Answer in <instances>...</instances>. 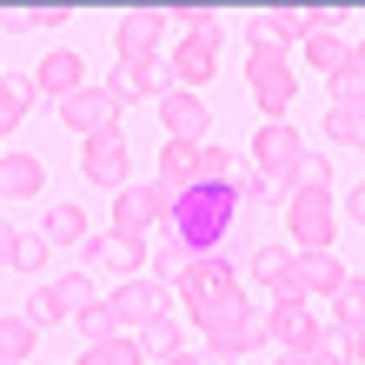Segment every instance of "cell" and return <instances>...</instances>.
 <instances>
[{
    "instance_id": "484cf974",
    "label": "cell",
    "mask_w": 365,
    "mask_h": 365,
    "mask_svg": "<svg viewBox=\"0 0 365 365\" xmlns=\"http://www.w3.org/2000/svg\"><path fill=\"white\" fill-rule=\"evenodd\" d=\"M140 359H146L140 339H120V332H113V339H100V346H87L73 365H140Z\"/></svg>"
},
{
    "instance_id": "b9f144b4",
    "label": "cell",
    "mask_w": 365,
    "mask_h": 365,
    "mask_svg": "<svg viewBox=\"0 0 365 365\" xmlns=\"http://www.w3.org/2000/svg\"><path fill=\"white\" fill-rule=\"evenodd\" d=\"M352 359H359V365H365V332H352Z\"/></svg>"
},
{
    "instance_id": "83f0119b",
    "label": "cell",
    "mask_w": 365,
    "mask_h": 365,
    "mask_svg": "<svg viewBox=\"0 0 365 365\" xmlns=\"http://www.w3.org/2000/svg\"><path fill=\"white\" fill-rule=\"evenodd\" d=\"M192 259H200V252H192L186 240H166L160 252H153V279H160V286H180V279H186V266Z\"/></svg>"
},
{
    "instance_id": "7bdbcfd3",
    "label": "cell",
    "mask_w": 365,
    "mask_h": 365,
    "mask_svg": "<svg viewBox=\"0 0 365 365\" xmlns=\"http://www.w3.org/2000/svg\"><path fill=\"white\" fill-rule=\"evenodd\" d=\"M272 365H299V352H286V359H272Z\"/></svg>"
},
{
    "instance_id": "9a60e30c",
    "label": "cell",
    "mask_w": 365,
    "mask_h": 365,
    "mask_svg": "<svg viewBox=\"0 0 365 365\" xmlns=\"http://www.w3.org/2000/svg\"><path fill=\"white\" fill-rule=\"evenodd\" d=\"M212 67H220V40H200V34H186L180 47H173V87L200 93L206 80H212Z\"/></svg>"
},
{
    "instance_id": "603a6c76",
    "label": "cell",
    "mask_w": 365,
    "mask_h": 365,
    "mask_svg": "<svg viewBox=\"0 0 365 365\" xmlns=\"http://www.w3.org/2000/svg\"><path fill=\"white\" fill-rule=\"evenodd\" d=\"M40 240H47V246H87V212L67 206V200L47 206V226H40Z\"/></svg>"
},
{
    "instance_id": "8fae6325",
    "label": "cell",
    "mask_w": 365,
    "mask_h": 365,
    "mask_svg": "<svg viewBox=\"0 0 365 365\" xmlns=\"http://www.w3.org/2000/svg\"><path fill=\"white\" fill-rule=\"evenodd\" d=\"M80 87H93V80H87V60H80V53H67V47H60V53H47V60L34 67V93H47L53 106H60V100H73Z\"/></svg>"
},
{
    "instance_id": "ac0fdd59",
    "label": "cell",
    "mask_w": 365,
    "mask_h": 365,
    "mask_svg": "<svg viewBox=\"0 0 365 365\" xmlns=\"http://www.w3.org/2000/svg\"><path fill=\"white\" fill-rule=\"evenodd\" d=\"M113 226L120 232H153L160 226V206H153V186H126V192H113Z\"/></svg>"
},
{
    "instance_id": "836d02e7",
    "label": "cell",
    "mask_w": 365,
    "mask_h": 365,
    "mask_svg": "<svg viewBox=\"0 0 365 365\" xmlns=\"http://www.w3.org/2000/svg\"><path fill=\"white\" fill-rule=\"evenodd\" d=\"M272 192H279V180H266L259 166H246V173H232V200H240V206H266Z\"/></svg>"
},
{
    "instance_id": "8d00e7d4",
    "label": "cell",
    "mask_w": 365,
    "mask_h": 365,
    "mask_svg": "<svg viewBox=\"0 0 365 365\" xmlns=\"http://www.w3.org/2000/svg\"><path fill=\"white\" fill-rule=\"evenodd\" d=\"M14 266H20V272H40V266H47V240H40V232H20Z\"/></svg>"
},
{
    "instance_id": "4316f807",
    "label": "cell",
    "mask_w": 365,
    "mask_h": 365,
    "mask_svg": "<svg viewBox=\"0 0 365 365\" xmlns=\"http://www.w3.org/2000/svg\"><path fill=\"white\" fill-rule=\"evenodd\" d=\"M332 106H365V40L352 47V60H346V73L332 80Z\"/></svg>"
},
{
    "instance_id": "7a4b0ae2",
    "label": "cell",
    "mask_w": 365,
    "mask_h": 365,
    "mask_svg": "<svg viewBox=\"0 0 365 365\" xmlns=\"http://www.w3.org/2000/svg\"><path fill=\"white\" fill-rule=\"evenodd\" d=\"M246 87H252L266 120H286V106L299 93V73H292V60L279 53L272 40H246Z\"/></svg>"
},
{
    "instance_id": "4dcf8cb0",
    "label": "cell",
    "mask_w": 365,
    "mask_h": 365,
    "mask_svg": "<svg viewBox=\"0 0 365 365\" xmlns=\"http://www.w3.org/2000/svg\"><path fill=\"white\" fill-rule=\"evenodd\" d=\"M140 352H153V365H160V359H173V352H180V326L160 312L153 326H140Z\"/></svg>"
},
{
    "instance_id": "6da1fadb",
    "label": "cell",
    "mask_w": 365,
    "mask_h": 365,
    "mask_svg": "<svg viewBox=\"0 0 365 365\" xmlns=\"http://www.w3.org/2000/svg\"><path fill=\"white\" fill-rule=\"evenodd\" d=\"M232 212H240L232 186H186L180 192V212H173V240H186L192 252H212L232 232Z\"/></svg>"
},
{
    "instance_id": "f35d334b",
    "label": "cell",
    "mask_w": 365,
    "mask_h": 365,
    "mask_svg": "<svg viewBox=\"0 0 365 365\" xmlns=\"http://www.w3.org/2000/svg\"><path fill=\"white\" fill-rule=\"evenodd\" d=\"M14 252H20V232H14V226H0V266H14Z\"/></svg>"
},
{
    "instance_id": "277c9868",
    "label": "cell",
    "mask_w": 365,
    "mask_h": 365,
    "mask_svg": "<svg viewBox=\"0 0 365 365\" xmlns=\"http://www.w3.org/2000/svg\"><path fill=\"white\" fill-rule=\"evenodd\" d=\"M346 279H352V272L339 266L332 252H292V266H286V279L272 286V299H332Z\"/></svg>"
},
{
    "instance_id": "44dd1931",
    "label": "cell",
    "mask_w": 365,
    "mask_h": 365,
    "mask_svg": "<svg viewBox=\"0 0 365 365\" xmlns=\"http://www.w3.org/2000/svg\"><path fill=\"white\" fill-rule=\"evenodd\" d=\"M160 180L166 186H200V146H192V140H166L160 146Z\"/></svg>"
},
{
    "instance_id": "9c48e42d",
    "label": "cell",
    "mask_w": 365,
    "mask_h": 365,
    "mask_svg": "<svg viewBox=\"0 0 365 365\" xmlns=\"http://www.w3.org/2000/svg\"><path fill=\"white\" fill-rule=\"evenodd\" d=\"M80 259H87V272L93 266H106V272H140L146 266V240L140 232H87V246H80Z\"/></svg>"
},
{
    "instance_id": "7402d4cb",
    "label": "cell",
    "mask_w": 365,
    "mask_h": 365,
    "mask_svg": "<svg viewBox=\"0 0 365 365\" xmlns=\"http://www.w3.org/2000/svg\"><path fill=\"white\" fill-rule=\"evenodd\" d=\"M40 346V326L27 312H7L0 319V365H27V352Z\"/></svg>"
},
{
    "instance_id": "d6a6232c",
    "label": "cell",
    "mask_w": 365,
    "mask_h": 365,
    "mask_svg": "<svg viewBox=\"0 0 365 365\" xmlns=\"http://www.w3.org/2000/svg\"><path fill=\"white\" fill-rule=\"evenodd\" d=\"M60 20H73L67 7H20V14H0V27L7 34H34V27H60Z\"/></svg>"
},
{
    "instance_id": "5bb4252c",
    "label": "cell",
    "mask_w": 365,
    "mask_h": 365,
    "mask_svg": "<svg viewBox=\"0 0 365 365\" xmlns=\"http://www.w3.org/2000/svg\"><path fill=\"white\" fill-rule=\"evenodd\" d=\"M160 120H166V140H192V146H200L206 140V100L200 93H186V87H166L160 93Z\"/></svg>"
},
{
    "instance_id": "1f68e13d",
    "label": "cell",
    "mask_w": 365,
    "mask_h": 365,
    "mask_svg": "<svg viewBox=\"0 0 365 365\" xmlns=\"http://www.w3.org/2000/svg\"><path fill=\"white\" fill-rule=\"evenodd\" d=\"M326 133L339 146H365V106H332V113H326Z\"/></svg>"
},
{
    "instance_id": "7c38bea8",
    "label": "cell",
    "mask_w": 365,
    "mask_h": 365,
    "mask_svg": "<svg viewBox=\"0 0 365 365\" xmlns=\"http://www.w3.org/2000/svg\"><path fill=\"white\" fill-rule=\"evenodd\" d=\"M180 292H186V306H206V299H220V292H240V272H232V259H220V252H200V259L186 266Z\"/></svg>"
},
{
    "instance_id": "3957f363",
    "label": "cell",
    "mask_w": 365,
    "mask_h": 365,
    "mask_svg": "<svg viewBox=\"0 0 365 365\" xmlns=\"http://www.w3.org/2000/svg\"><path fill=\"white\" fill-rule=\"evenodd\" d=\"M332 220H339L332 186H306L286 200V232L299 240V252H332Z\"/></svg>"
},
{
    "instance_id": "d4e9b609",
    "label": "cell",
    "mask_w": 365,
    "mask_h": 365,
    "mask_svg": "<svg viewBox=\"0 0 365 365\" xmlns=\"http://www.w3.org/2000/svg\"><path fill=\"white\" fill-rule=\"evenodd\" d=\"M332 326L339 332H365V279H346L332 292Z\"/></svg>"
},
{
    "instance_id": "4fadbf2b",
    "label": "cell",
    "mask_w": 365,
    "mask_h": 365,
    "mask_svg": "<svg viewBox=\"0 0 365 365\" xmlns=\"http://www.w3.org/2000/svg\"><path fill=\"white\" fill-rule=\"evenodd\" d=\"M192 312V326H200V339L212 346V339H232L252 319V299L246 292H220V299H206V306H186Z\"/></svg>"
},
{
    "instance_id": "8992f818",
    "label": "cell",
    "mask_w": 365,
    "mask_h": 365,
    "mask_svg": "<svg viewBox=\"0 0 365 365\" xmlns=\"http://www.w3.org/2000/svg\"><path fill=\"white\" fill-rule=\"evenodd\" d=\"M266 339H279V346L299 352V359H312L319 339H326V326L306 312V299H272V306H266Z\"/></svg>"
},
{
    "instance_id": "52a82bcc",
    "label": "cell",
    "mask_w": 365,
    "mask_h": 365,
    "mask_svg": "<svg viewBox=\"0 0 365 365\" xmlns=\"http://www.w3.org/2000/svg\"><path fill=\"white\" fill-rule=\"evenodd\" d=\"M160 34H166V14L160 7H133V14H120L113 47H120L126 67H160Z\"/></svg>"
},
{
    "instance_id": "ab89813d",
    "label": "cell",
    "mask_w": 365,
    "mask_h": 365,
    "mask_svg": "<svg viewBox=\"0 0 365 365\" xmlns=\"http://www.w3.org/2000/svg\"><path fill=\"white\" fill-rule=\"evenodd\" d=\"M346 220H352V226H365V186H352V200H346Z\"/></svg>"
},
{
    "instance_id": "f1b7e54d",
    "label": "cell",
    "mask_w": 365,
    "mask_h": 365,
    "mask_svg": "<svg viewBox=\"0 0 365 365\" xmlns=\"http://www.w3.org/2000/svg\"><path fill=\"white\" fill-rule=\"evenodd\" d=\"M34 106V80H0V133H14Z\"/></svg>"
},
{
    "instance_id": "e0dca14e",
    "label": "cell",
    "mask_w": 365,
    "mask_h": 365,
    "mask_svg": "<svg viewBox=\"0 0 365 365\" xmlns=\"http://www.w3.org/2000/svg\"><path fill=\"white\" fill-rule=\"evenodd\" d=\"M100 87H106V93H113V100L126 106V100H160L166 87H173V80H166L160 67H126V60H120V67H113V73H106V80H100Z\"/></svg>"
},
{
    "instance_id": "ee69618b",
    "label": "cell",
    "mask_w": 365,
    "mask_h": 365,
    "mask_svg": "<svg viewBox=\"0 0 365 365\" xmlns=\"http://www.w3.org/2000/svg\"><path fill=\"white\" fill-rule=\"evenodd\" d=\"M0 80H7V73H0Z\"/></svg>"
},
{
    "instance_id": "d590c367",
    "label": "cell",
    "mask_w": 365,
    "mask_h": 365,
    "mask_svg": "<svg viewBox=\"0 0 365 365\" xmlns=\"http://www.w3.org/2000/svg\"><path fill=\"white\" fill-rule=\"evenodd\" d=\"M73 326H80V339H87V346H100V339H113V332H120V326H113V312H106V306H87V312L73 319Z\"/></svg>"
},
{
    "instance_id": "30bf717a",
    "label": "cell",
    "mask_w": 365,
    "mask_h": 365,
    "mask_svg": "<svg viewBox=\"0 0 365 365\" xmlns=\"http://www.w3.org/2000/svg\"><path fill=\"white\" fill-rule=\"evenodd\" d=\"M80 173L106 192H126V140L120 133H100V140H80Z\"/></svg>"
},
{
    "instance_id": "d6986e66",
    "label": "cell",
    "mask_w": 365,
    "mask_h": 365,
    "mask_svg": "<svg viewBox=\"0 0 365 365\" xmlns=\"http://www.w3.org/2000/svg\"><path fill=\"white\" fill-rule=\"evenodd\" d=\"M93 272L87 266H80V272H60V279H47V299H53V319H80V312H87L93 306Z\"/></svg>"
},
{
    "instance_id": "cb8c5ba5",
    "label": "cell",
    "mask_w": 365,
    "mask_h": 365,
    "mask_svg": "<svg viewBox=\"0 0 365 365\" xmlns=\"http://www.w3.org/2000/svg\"><path fill=\"white\" fill-rule=\"evenodd\" d=\"M306 60H312V73L339 80V73H346V60H352V47H346L339 34H312V40H306Z\"/></svg>"
},
{
    "instance_id": "f546056e",
    "label": "cell",
    "mask_w": 365,
    "mask_h": 365,
    "mask_svg": "<svg viewBox=\"0 0 365 365\" xmlns=\"http://www.w3.org/2000/svg\"><path fill=\"white\" fill-rule=\"evenodd\" d=\"M286 266H292L286 246H252V252H246V272L259 279V286H279V279H286Z\"/></svg>"
},
{
    "instance_id": "5b68a950",
    "label": "cell",
    "mask_w": 365,
    "mask_h": 365,
    "mask_svg": "<svg viewBox=\"0 0 365 365\" xmlns=\"http://www.w3.org/2000/svg\"><path fill=\"white\" fill-rule=\"evenodd\" d=\"M299 160H306V140H299V126L266 120L259 133H252V166H259L266 180H279V186H286V180L299 173Z\"/></svg>"
},
{
    "instance_id": "ffe728a7",
    "label": "cell",
    "mask_w": 365,
    "mask_h": 365,
    "mask_svg": "<svg viewBox=\"0 0 365 365\" xmlns=\"http://www.w3.org/2000/svg\"><path fill=\"white\" fill-rule=\"evenodd\" d=\"M40 180H47V166L34 153H0V192H7V200H34Z\"/></svg>"
},
{
    "instance_id": "e575fe53",
    "label": "cell",
    "mask_w": 365,
    "mask_h": 365,
    "mask_svg": "<svg viewBox=\"0 0 365 365\" xmlns=\"http://www.w3.org/2000/svg\"><path fill=\"white\" fill-rule=\"evenodd\" d=\"M200 186H232V153L226 146H200Z\"/></svg>"
},
{
    "instance_id": "60d3db41",
    "label": "cell",
    "mask_w": 365,
    "mask_h": 365,
    "mask_svg": "<svg viewBox=\"0 0 365 365\" xmlns=\"http://www.w3.org/2000/svg\"><path fill=\"white\" fill-rule=\"evenodd\" d=\"M160 365H206V359H192V352H173V359H160Z\"/></svg>"
},
{
    "instance_id": "74e56055",
    "label": "cell",
    "mask_w": 365,
    "mask_h": 365,
    "mask_svg": "<svg viewBox=\"0 0 365 365\" xmlns=\"http://www.w3.org/2000/svg\"><path fill=\"white\" fill-rule=\"evenodd\" d=\"M286 186H292V192H306V186H332V173H326V160H312V153H306V160H299V173H292Z\"/></svg>"
},
{
    "instance_id": "ba28073f",
    "label": "cell",
    "mask_w": 365,
    "mask_h": 365,
    "mask_svg": "<svg viewBox=\"0 0 365 365\" xmlns=\"http://www.w3.org/2000/svg\"><path fill=\"white\" fill-rule=\"evenodd\" d=\"M60 120H67V126H73L80 140H100V133H120V100H113V93H106L100 80H93V87H80L73 100H60Z\"/></svg>"
},
{
    "instance_id": "2e32d148",
    "label": "cell",
    "mask_w": 365,
    "mask_h": 365,
    "mask_svg": "<svg viewBox=\"0 0 365 365\" xmlns=\"http://www.w3.org/2000/svg\"><path fill=\"white\" fill-rule=\"evenodd\" d=\"M106 312H113V326H153V319L166 312V286H113V299H106Z\"/></svg>"
}]
</instances>
